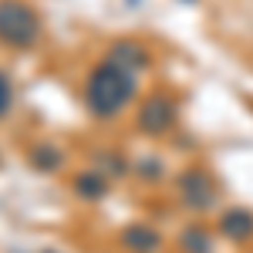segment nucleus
I'll list each match as a JSON object with an SVG mask.
<instances>
[{
	"label": "nucleus",
	"instance_id": "obj_2",
	"mask_svg": "<svg viewBox=\"0 0 253 253\" xmlns=\"http://www.w3.org/2000/svg\"><path fill=\"white\" fill-rule=\"evenodd\" d=\"M41 34V20L24 0H0V41L10 47H31Z\"/></svg>",
	"mask_w": 253,
	"mask_h": 253
},
{
	"label": "nucleus",
	"instance_id": "obj_3",
	"mask_svg": "<svg viewBox=\"0 0 253 253\" xmlns=\"http://www.w3.org/2000/svg\"><path fill=\"white\" fill-rule=\"evenodd\" d=\"M175 122V108L169 98L162 95H152L142 101V108H138V125H142V132L145 135H162V132H169Z\"/></svg>",
	"mask_w": 253,
	"mask_h": 253
},
{
	"label": "nucleus",
	"instance_id": "obj_9",
	"mask_svg": "<svg viewBox=\"0 0 253 253\" xmlns=\"http://www.w3.org/2000/svg\"><path fill=\"white\" fill-rule=\"evenodd\" d=\"M182 247H186V250H193V253H210V240L203 236V230H186Z\"/></svg>",
	"mask_w": 253,
	"mask_h": 253
},
{
	"label": "nucleus",
	"instance_id": "obj_11",
	"mask_svg": "<svg viewBox=\"0 0 253 253\" xmlns=\"http://www.w3.org/2000/svg\"><path fill=\"white\" fill-rule=\"evenodd\" d=\"M58 162H61V156L54 149H38L34 152V166H41V169H54Z\"/></svg>",
	"mask_w": 253,
	"mask_h": 253
},
{
	"label": "nucleus",
	"instance_id": "obj_7",
	"mask_svg": "<svg viewBox=\"0 0 253 253\" xmlns=\"http://www.w3.org/2000/svg\"><path fill=\"white\" fill-rule=\"evenodd\" d=\"M125 243L128 247H138V250H152V247H159V236L152 230H145V226H138V230H128L125 233Z\"/></svg>",
	"mask_w": 253,
	"mask_h": 253
},
{
	"label": "nucleus",
	"instance_id": "obj_1",
	"mask_svg": "<svg viewBox=\"0 0 253 253\" xmlns=\"http://www.w3.org/2000/svg\"><path fill=\"white\" fill-rule=\"evenodd\" d=\"M135 84L138 81H135V71L132 68H125L122 61L108 58L91 71L88 88H84V105L91 108V115L112 118L135 98Z\"/></svg>",
	"mask_w": 253,
	"mask_h": 253
},
{
	"label": "nucleus",
	"instance_id": "obj_6",
	"mask_svg": "<svg viewBox=\"0 0 253 253\" xmlns=\"http://www.w3.org/2000/svg\"><path fill=\"white\" fill-rule=\"evenodd\" d=\"M108 58L122 61V64H125V68H132V71H138V64H149V54H145V51H138L135 44H118Z\"/></svg>",
	"mask_w": 253,
	"mask_h": 253
},
{
	"label": "nucleus",
	"instance_id": "obj_10",
	"mask_svg": "<svg viewBox=\"0 0 253 253\" xmlns=\"http://www.w3.org/2000/svg\"><path fill=\"white\" fill-rule=\"evenodd\" d=\"M10 101H14V88H10V81H7V75L0 71V118L10 112Z\"/></svg>",
	"mask_w": 253,
	"mask_h": 253
},
{
	"label": "nucleus",
	"instance_id": "obj_8",
	"mask_svg": "<svg viewBox=\"0 0 253 253\" xmlns=\"http://www.w3.org/2000/svg\"><path fill=\"white\" fill-rule=\"evenodd\" d=\"M105 189H108V182H105L101 175H81V179H78V193L88 196V199H98Z\"/></svg>",
	"mask_w": 253,
	"mask_h": 253
},
{
	"label": "nucleus",
	"instance_id": "obj_5",
	"mask_svg": "<svg viewBox=\"0 0 253 253\" xmlns=\"http://www.w3.org/2000/svg\"><path fill=\"white\" fill-rule=\"evenodd\" d=\"M219 230H223V236H226V240L240 243V240L253 236V216L247 213V210H230V213L219 219Z\"/></svg>",
	"mask_w": 253,
	"mask_h": 253
},
{
	"label": "nucleus",
	"instance_id": "obj_4",
	"mask_svg": "<svg viewBox=\"0 0 253 253\" xmlns=\"http://www.w3.org/2000/svg\"><path fill=\"white\" fill-rule=\"evenodd\" d=\"M213 196H216L213 182L203 172H186L182 175V199H186L189 210H210V206H213Z\"/></svg>",
	"mask_w": 253,
	"mask_h": 253
}]
</instances>
